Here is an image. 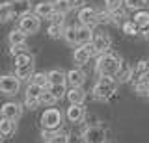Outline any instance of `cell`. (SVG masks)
I'll use <instances>...</instances> for the list:
<instances>
[{
	"label": "cell",
	"mask_w": 149,
	"mask_h": 143,
	"mask_svg": "<svg viewBox=\"0 0 149 143\" xmlns=\"http://www.w3.org/2000/svg\"><path fill=\"white\" fill-rule=\"evenodd\" d=\"M116 89H118V78L116 76H101L99 80H97V84L93 86V97H95L97 100H108L112 95L116 93Z\"/></svg>",
	"instance_id": "6da1fadb"
},
{
	"label": "cell",
	"mask_w": 149,
	"mask_h": 143,
	"mask_svg": "<svg viewBox=\"0 0 149 143\" xmlns=\"http://www.w3.org/2000/svg\"><path fill=\"white\" fill-rule=\"evenodd\" d=\"M119 65L121 61L110 52L99 54V58H97V73L101 76H116L119 71Z\"/></svg>",
	"instance_id": "7a4b0ae2"
},
{
	"label": "cell",
	"mask_w": 149,
	"mask_h": 143,
	"mask_svg": "<svg viewBox=\"0 0 149 143\" xmlns=\"http://www.w3.org/2000/svg\"><path fill=\"white\" fill-rule=\"evenodd\" d=\"M41 124H43V128H47V130L56 132L62 126V113H60V110H56V108L45 110V113L41 115Z\"/></svg>",
	"instance_id": "3957f363"
},
{
	"label": "cell",
	"mask_w": 149,
	"mask_h": 143,
	"mask_svg": "<svg viewBox=\"0 0 149 143\" xmlns=\"http://www.w3.org/2000/svg\"><path fill=\"white\" fill-rule=\"evenodd\" d=\"M21 89V78L17 75H4L0 76V93L4 95H17Z\"/></svg>",
	"instance_id": "277c9868"
},
{
	"label": "cell",
	"mask_w": 149,
	"mask_h": 143,
	"mask_svg": "<svg viewBox=\"0 0 149 143\" xmlns=\"http://www.w3.org/2000/svg\"><path fill=\"white\" fill-rule=\"evenodd\" d=\"M19 28L26 34H37L41 28V19L36 15V13H24V15L19 19Z\"/></svg>",
	"instance_id": "5b68a950"
},
{
	"label": "cell",
	"mask_w": 149,
	"mask_h": 143,
	"mask_svg": "<svg viewBox=\"0 0 149 143\" xmlns=\"http://www.w3.org/2000/svg\"><path fill=\"white\" fill-rule=\"evenodd\" d=\"M86 143H104L106 141V128L102 126H90L82 134Z\"/></svg>",
	"instance_id": "8992f818"
},
{
	"label": "cell",
	"mask_w": 149,
	"mask_h": 143,
	"mask_svg": "<svg viewBox=\"0 0 149 143\" xmlns=\"http://www.w3.org/2000/svg\"><path fill=\"white\" fill-rule=\"evenodd\" d=\"M78 22H80V26H93L99 24V19H97V10H93V8H82L80 11H78Z\"/></svg>",
	"instance_id": "52a82bcc"
},
{
	"label": "cell",
	"mask_w": 149,
	"mask_h": 143,
	"mask_svg": "<svg viewBox=\"0 0 149 143\" xmlns=\"http://www.w3.org/2000/svg\"><path fill=\"white\" fill-rule=\"evenodd\" d=\"M0 113H2V117H6V119L17 121V119L22 115V106L17 104V102H6L2 108H0Z\"/></svg>",
	"instance_id": "ba28073f"
},
{
	"label": "cell",
	"mask_w": 149,
	"mask_h": 143,
	"mask_svg": "<svg viewBox=\"0 0 149 143\" xmlns=\"http://www.w3.org/2000/svg\"><path fill=\"white\" fill-rule=\"evenodd\" d=\"M34 13L37 17H39V19H50V17L54 15V4L52 2H37L36 4V8H34Z\"/></svg>",
	"instance_id": "9c48e42d"
},
{
	"label": "cell",
	"mask_w": 149,
	"mask_h": 143,
	"mask_svg": "<svg viewBox=\"0 0 149 143\" xmlns=\"http://www.w3.org/2000/svg\"><path fill=\"white\" fill-rule=\"evenodd\" d=\"M93 47H95L97 54H106V52L110 50V47H112V39H110V35H106V34H99V35H95V39H93Z\"/></svg>",
	"instance_id": "30bf717a"
},
{
	"label": "cell",
	"mask_w": 149,
	"mask_h": 143,
	"mask_svg": "<svg viewBox=\"0 0 149 143\" xmlns=\"http://www.w3.org/2000/svg\"><path fill=\"white\" fill-rule=\"evenodd\" d=\"M84 82H86V73L82 69H71L67 73V84L71 87H82Z\"/></svg>",
	"instance_id": "8fae6325"
},
{
	"label": "cell",
	"mask_w": 149,
	"mask_h": 143,
	"mask_svg": "<svg viewBox=\"0 0 149 143\" xmlns=\"http://www.w3.org/2000/svg\"><path fill=\"white\" fill-rule=\"evenodd\" d=\"M67 119L69 123H80L84 119V115H86V112H84V106L82 104H71L67 108Z\"/></svg>",
	"instance_id": "7c38bea8"
},
{
	"label": "cell",
	"mask_w": 149,
	"mask_h": 143,
	"mask_svg": "<svg viewBox=\"0 0 149 143\" xmlns=\"http://www.w3.org/2000/svg\"><path fill=\"white\" fill-rule=\"evenodd\" d=\"M11 10L15 17H22L24 13H30V0H9Z\"/></svg>",
	"instance_id": "4fadbf2b"
},
{
	"label": "cell",
	"mask_w": 149,
	"mask_h": 143,
	"mask_svg": "<svg viewBox=\"0 0 149 143\" xmlns=\"http://www.w3.org/2000/svg\"><path fill=\"white\" fill-rule=\"evenodd\" d=\"M95 39L93 35V28L90 26H78V35H77V45H88Z\"/></svg>",
	"instance_id": "5bb4252c"
},
{
	"label": "cell",
	"mask_w": 149,
	"mask_h": 143,
	"mask_svg": "<svg viewBox=\"0 0 149 143\" xmlns=\"http://www.w3.org/2000/svg\"><path fill=\"white\" fill-rule=\"evenodd\" d=\"M132 75H134V69L130 67L127 61H121L119 71H118V75H116V78H118L119 84H125V82H129L130 78H132Z\"/></svg>",
	"instance_id": "9a60e30c"
},
{
	"label": "cell",
	"mask_w": 149,
	"mask_h": 143,
	"mask_svg": "<svg viewBox=\"0 0 149 143\" xmlns=\"http://www.w3.org/2000/svg\"><path fill=\"white\" fill-rule=\"evenodd\" d=\"M74 63H77V65H86L88 61H90V58H91V54H90V50H88V47L86 45H80V47H78L77 50H74Z\"/></svg>",
	"instance_id": "2e32d148"
},
{
	"label": "cell",
	"mask_w": 149,
	"mask_h": 143,
	"mask_svg": "<svg viewBox=\"0 0 149 143\" xmlns=\"http://www.w3.org/2000/svg\"><path fill=\"white\" fill-rule=\"evenodd\" d=\"M149 76V59H140V61L136 63V69H134V82L142 80V78H147Z\"/></svg>",
	"instance_id": "e0dca14e"
},
{
	"label": "cell",
	"mask_w": 149,
	"mask_h": 143,
	"mask_svg": "<svg viewBox=\"0 0 149 143\" xmlns=\"http://www.w3.org/2000/svg\"><path fill=\"white\" fill-rule=\"evenodd\" d=\"M15 75L21 78V80L32 78V75H34V61L22 63V65H15Z\"/></svg>",
	"instance_id": "ac0fdd59"
},
{
	"label": "cell",
	"mask_w": 149,
	"mask_h": 143,
	"mask_svg": "<svg viewBox=\"0 0 149 143\" xmlns=\"http://www.w3.org/2000/svg\"><path fill=\"white\" fill-rule=\"evenodd\" d=\"M67 99L71 100V104H82L86 100V91L82 87H71L67 91Z\"/></svg>",
	"instance_id": "d6986e66"
},
{
	"label": "cell",
	"mask_w": 149,
	"mask_h": 143,
	"mask_svg": "<svg viewBox=\"0 0 149 143\" xmlns=\"http://www.w3.org/2000/svg\"><path fill=\"white\" fill-rule=\"evenodd\" d=\"M49 75V84H65L67 82V73L60 71V69H52Z\"/></svg>",
	"instance_id": "ffe728a7"
},
{
	"label": "cell",
	"mask_w": 149,
	"mask_h": 143,
	"mask_svg": "<svg viewBox=\"0 0 149 143\" xmlns=\"http://www.w3.org/2000/svg\"><path fill=\"white\" fill-rule=\"evenodd\" d=\"M13 132H15V121L6 119V117L0 119V134H2L4 137H8V136H11Z\"/></svg>",
	"instance_id": "44dd1931"
},
{
	"label": "cell",
	"mask_w": 149,
	"mask_h": 143,
	"mask_svg": "<svg viewBox=\"0 0 149 143\" xmlns=\"http://www.w3.org/2000/svg\"><path fill=\"white\" fill-rule=\"evenodd\" d=\"M26 32H22L21 28H17V30H11L9 32V45H22V43H26Z\"/></svg>",
	"instance_id": "7402d4cb"
},
{
	"label": "cell",
	"mask_w": 149,
	"mask_h": 143,
	"mask_svg": "<svg viewBox=\"0 0 149 143\" xmlns=\"http://www.w3.org/2000/svg\"><path fill=\"white\" fill-rule=\"evenodd\" d=\"M77 35H78V26H67L63 30V39L69 45H77Z\"/></svg>",
	"instance_id": "603a6c76"
},
{
	"label": "cell",
	"mask_w": 149,
	"mask_h": 143,
	"mask_svg": "<svg viewBox=\"0 0 149 143\" xmlns=\"http://www.w3.org/2000/svg\"><path fill=\"white\" fill-rule=\"evenodd\" d=\"M134 91L140 97H147L149 95V78H142V80L134 82Z\"/></svg>",
	"instance_id": "cb8c5ba5"
},
{
	"label": "cell",
	"mask_w": 149,
	"mask_h": 143,
	"mask_svg": "<svg viewBox=\"0 0 149 143\" xmlns=\"http://www.w3.org/2000/svg\"><path fill=\"white\" fill-rule=\"evenodd\" d=\"M13 19V10H11V4L4 2L0 4V22H8Z\"/></svg>",
	"instance_id": "d4e9b609"
},
{
	"label": "cell",
	"mask_w": 149,
	"mask_h": 143,
	"mask_svg": "<svg viewBox=\"0 0 149 143\" xmlns=\"http://www.w3.org/2000/svg\"><path fill=\"white\" fill-rule=\"evenodd\" d=\"M47 89L52 93L56 99H63V97H67V91H65V84H49V87Z\"/></svg>",
	"instance_id": "484cf974"
},
{
	"label": "cell",
	"mask_w": 149,
	"mask_h": 143,
	"mask_svg": "<svg viewBox=\"0 0 149 143\" xmlns=\"http://www.w3.org/2000/svg\"><path fill=\"white\" fill-rule=\"evenodd\" d=\"M52 4H54V11L56 13H63V15L73 8L71 0H52Z\"/></svg>",
	"instance_id": "4316f807"
},
{
	"label": "cell",
	"mask_w": 149,
	"mask_h": 143,
	"mask_svg": "<svg viewBox=\"0 0 149 143\" xmlns=\"http://www.w3.org/2000/svg\"><path fill=\"white\" fill-rule=\"evenodd\" d=\"M63 22H52L49 26V35L52 39H58V37H63Z\"/></svg>",
	"instance_id": "83f0119b"
},
{
	"label": "cell",
	"mask_w": 149,
	"mask_h": 143,
	"mask_svg": "<svg viewBox=\"0 0 149 143\" xmlns=\"http://www.w3.org/2000/svg\"><path fill=\"white\" fill-rule=\"evenodd\" d=\"M121 28H123V32L127 35H134V34H138V32H140V26L132 19H130V21H125L123 24H121Z\"/></svg>",
	"instance_id": "f1b7e54d"
},
{
	"label": "cell",
	"mask_w": 149,
	"mask_h": 143,
	"mask_svg": "<svg viewBox=\"0 0 149 143\" xmlns=\"http://www.w3.org/2000/svg\"><path fill=\"white\" fill-rule=\"evenodd\" d=\"M39 100H41V104H45V106H52V104H56L58 102V99H56V97L50 93L49 89H43V93H41V97H39Z\"/></svg>",
	"instance_id": "f546056e"
},
{
	"label": "cell",
	"mask_w": 149,
	"mask_h": 143,
	"mask_svg": "<svg viewBox=\"0 0 149 143\" xmlns=\"http://www.w3.org/2000/svg\"><path fill=\"white\" fill-rule=\"evenodd\" d=\"M146 2L147 0H123L125 8H127V10H134V11L143 10V8H146Z\"/></svg>",
	"instance_id": "4dcf8cb0"
},
{
	"label": "cell",
	"mask_w": 149,
	"mask_h": 143,
	"mask_svg": "<svg viewBox=\"0 0 149 143\" xmlns=\"http://www.w3.org/2000/svg\"><path fill=\"white\" fill-rule=\"evenodd\" d=\"M32 82L41 87H49V75H45V73H34L32 75Z\"/></svg>",
	"instance_id": "1f68e13d"
},
{
	"label": "cell",
	"mask_w": 149,
	"mask_h": 143,
	"mask_svg": "<svg viewBox=\"0 0 149 143\" xmlns=\"http://www.w3.org/2000/svg\"><path fill=\"white\" fill-rule=\"evenodd\" d=\"M43 89L45 87H41V86H37V84L32 82V84L26 87V97H37V99H39L41 93H43Z\"/></svg>",
	"instance_id": "d6a6232c"
},
{
	"label": "cell",
	"mask_w": 149,
	"mask_h": 143,
	"mask_svg": "<svg viewBox=\"0 0 149 143\" xmlns=\"http://www.w3.org/2000/svg\"><path fill=\"white\" fill-rule=\"evenodd\" d=\"M49 143H69V136L63 132H54L52 137L49 140Z\"/></svg>",
	"instance_id": "836d02e7"
},
{
	"label": "cell",
	"mask_w": 149,
	"mask_h": 143,
	"mask_svg": "<svg viewBox=\"0 0 149 143\" xmlns=\"http://www.w3.org/2000/svg\"><path fill=\"white\" fill-rule=\"evenodd\" d=\"M112 13V22H116V24H123L125 19H127V15H125V11L123 10H114V11H110Z\"/></svg>",
	"instance_id": "e575fe53"
},
{
	"label": "cell",
	"mask_w": 149,
	"mask_h": 143,
	"mask_svg": "<svg viewBox=\"0 0 149 143\" xmlns=\"http://www.w3.org/2000/svg\"><path fill=\"white\" fill-rule=\"evenodd\" d=\"M24 106L28 110H37L41 106V100L37 99V97H26V99H24Z\"/></svg>",
	"instance_id": "d590c367"
},
{
	"label": "cell",
	"mask_w": 149,
	"mask_h": 143,
	"mask_svg": "<svg viewBox=\"0 0 149 143\" xmlns=\"http://www.w3.org/2000/svg\"><path fill=\"white\" fill-rule=\"evenodd\" d=\"M97 19H99V24H108V22H112V13L106 10V11H97Z\"/></svg>",
	"instance_id": "8d00e7d4"
},
{
	"label": "cell",
	"mask_w": 149,
	"mask_h": 143,
	"mask_svg": "<svg viewBox=\"0 0 149 143\" xmlns=\"http://www.w3.org/2000/svg\"><path fill=\"white\" fill-rule=\"evenodd\" d=\"M121 4H123V0H106L104 6H106V10H108V11H114V10H119Z\"/></svg>",
	"instance_id": "74e56055"
},
{
	"label": "cell",
	"mask_w": 149,
	"mask_h": 143,
	"mask_svg": "<svg viewBox=\"0 0 149 143\" xmlns=\"http://www.w3.org/2000/svg\"><path fill=\"white\" fill-rule=\"evenodd\" d=\"M9 52H11L13 56H17V54H22V52H26V43H22V45H11Z\"/></svg>",
	"instance_id": "f35d334b"
},
{
	"label": "cell",
	"mask_w": 149,
	"mask_h": 143,
	"mask_svg": "<svg viewBox=\"0 0 149 143\" xmlns=\"http://www.w3.org/2000/svg\"><path fill=\"white\" fill-rule=\"evenodd\" d=\"M69 143H86L84 137H69Z\"/></svg>",
	"instance_id": "ab89813d"
},
{
	"label": "cell",
	"mask_w": 149,
	"mask_h": 143,
	"mask_svg": "<svg viewBox=\"0 0 149 143\" xmlns=\"http://www.w3.org/2000/svg\"><path fill=\"white\" fill-rule=\"evenodd\" d=\"M78 2H80V0H71V4H73V6H77Z\"/></svg>",
	"instance_id": "60d3db41"
},
{
	"label": "cell",
	"mask_w": 149,
	"mask_h": 143,
	"mask_svg": "<svg viewBox=\"0 0 149 143\" xmlns=\"http://www.w3.org/2000/svg\"><path fill=\"white\" fill-rule=\"evenodd\" d=\"M2 140H4V136H2V134H0V143H2Z\"/></svg>",
	"instance_id": "b9f144b4"
}]
</instances>
